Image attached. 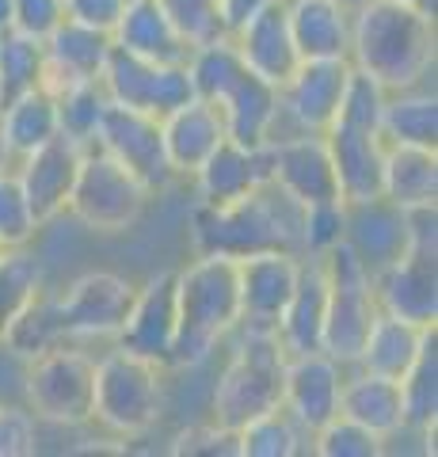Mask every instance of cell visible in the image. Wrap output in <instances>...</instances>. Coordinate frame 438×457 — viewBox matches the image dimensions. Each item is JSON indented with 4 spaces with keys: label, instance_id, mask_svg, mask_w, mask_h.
<instances>
[{
    "label": "cell",
    "instance_id": "7c38bea8",
    "mask_svg": "<svg viewBox=\"0 0 438 457\" xmlns=\"http://www.w3.org/2000/svg\"><path fill=\"white\" fill-rule=\"evenodd\" d=\"M100 84H103L111 104L157 114V119H164V114H172L176 107H183V104H191L194 99V84H191V73H187V62L183 65H164V62L134 57L126 50H111Z\"/></svg>",
    "mask_w": 438,
    "mask_h": 457
},
{
    "label": "cell",
    "instance_id": "74e56055",
    "mask_svg": "<svg viewBox=\"0 0 438 457\" xmlns=\"http://www.w3.org/2000/svg\"><path fill=\"white\" fill-rule=\"evenodd\" d=\"M42 73H46L42 38L23 35L16 27L0 31V104L31 88H42Z\"/></svg>",
    "mask_w": 438,
    "mask_h": 457
},
{
    "label": "cell",
    "instance_id": "f546056e",
    "mask_svg": "<svg viewBox=\"0 0 438 457\" xmlns=\"http://www.w3.org/2000/svg\"><path fill=\"white\" fill-rule=\"evenodd\" d=\"M431 336H434V328H423V324H412V320L389 317V312L377 309V317L370 324V332H366V343H362L355 366L370 370V374L401 381L404 370L416 362V354L423 351V343H427Z\"/></svg>",
    "mask_w": 438,
    "mask_h": 457
},
{
    "label": "cell",
    "instance_id": "7a4b0ae2",
    "mask_svg": "<svg viewBox=\"0 0 438 457\" xmlns=\"http://www.w3.org/2000/svg\"><path fill=\"white\" fill-rule=\"evenodd\" d=\"M302 213L305 206L298 198L267 179L236 203H199L191 213V245L202 255H229V260H244L256 252L302 255Z\"/></svg>",
    "mask_w": 438,
    "mask_h": 457
},
{
    "label": "cell",
    "instance_id": "681fc988",
    "mask_svg": "<svg viewBox=\"0 0 438 457\" xmlns=\"http://www.w3.org/2000/svg\"><path fill=\"white\" fill-rule=\"evenodd\" d=\"M282 4V0H221V20H225V31H236L244 20H252L256 12Z\"/></svg>",
    "mask_w": 438,
    "mask_h": 457
},
{
    "label": "cell",
    "instance_id": "8992f818",
    "mask_svg": "<svg viewBox=\"0 0 438 457\" xmlns=\"http://www.w3.org/2000/svg\"><path fill=\"white\" fill-rule=\"evenodd\" d=\"M168 400V370L134 351L111 347L95 359L92 423L111 438H141L161 423Z\"/></svg>",
    "mask_w": 438,
    "mask_h": 457
},
{
    "label": "cell",
    "instance_id": "5bb4252c",
    "mask_svg": "<svg viewBox=\"0 0 438 457\" xmlns=\"http://www.w3.org/2000/svg\"><path fill=\"white\" fill-rule=\"evenodd\" d=\"M377 309L423 328L438 324V248H412L374 270Z\"/></svg>",
    "mask_w": 438,
    "mask_h": 457
},
{
    "label": "cell",
    "instance_id": "9a60e30c",
    "mask_svg": "<svg viewBox=\"0 0 438 457\" xmlns=\"http://www.w3.org/2000/svg\"><path fill=\"white\" fill-rule=\"evenodd\" d=\"M115 347L134 351L141 359L164 366L172 374V347H176V270L153 275L137 286L134 305L126 312Z\"/></svg>",
    "mask_w": 438,
    "mask_h": 457
},
{
    "label": "cell",
    "instance_id": "ab89813d",
    "mask_svg": "<svg viewBox=\"0 0 438 457\" xmlns=\"http://www.w3.org/2000/svg\"><path fill=\"white\" fill-rule=\"evenodd\" d=\"M385 104H389V88H385V84L351 65L347 69V80H343V92H339L335 122L359 126V130H377L381 134V114H385Z\"/></svg>",
    "mask_w": 438,
    "mask_h": 457
},
{
    "label": "cell",
    "instance_id": "484cf974",
    "mask_svg": "<svg viewBox=\"0 0 438 457\" xmlns=\"http://www.w3.org/2000/svg\"><path fill=\"white\" fill-rule=\"evenodd\" d=\"M343 245L370 270L389 267L393 260H401L408 252V213L401 206H393L389 198L347 206Z\"/></svg>",
    "mask_w": 438,
    "mask_h": 457
},
{
    "label": "cell",
    "instance_id": "f907efd6",
    "mask_svg": "<svg viewBox=\"0 0 438 457\" xmlns=\"http://www.w3.org/2000/svg\"><path fill=\"white\" fill-rule=\"evenodd\" d=\"M12 164H16V156H12L8 141H4V130H0V176H4V171H12Z\"/></svg>",
    "mask_w": 438,
    "mask_h": 457
},
{
    "label": "cell",
    "instance_id": "277c9868",
    "mask_svg": "<svg viewBox=\"0 0 438 457\" xmlns=\"http://www.w3.org/2000/svg\"><path fill=\"white\" fill-rule=\"evenodd\" d=\"M187 73L194 84V96L218 107L225 122V137L240 145H267L278 126V88L260 80L240 62L229 35L206 46H194L187 54Z\"/></svg>",
    "mask_w": 438,
    "mask_h": 457
},
{
    "label": "cell",
    "instance_id": "816d5d0a",
    "mask_svg": "<svg viewBox=\"0 0 438 457\" xmlns=\"http://www.w3.org/2000/svg\"><path fill=\"white\" fill-rule=\"evenodd\" d=\"M12 27V0H0V31Z\"/></svg>",
    "mask_w": 438,
    "mask_h": 457
},
{
    "label": "cell",
    "instance_id": "4fadbf2b",
    "mask_svg": "<svg viewBox=\"0 0 438 457\" xmlns=\"http://www.w3.org/2000/svg\"><path fill=\"white\" fill-rule=\"evenodd\" d=\"M347 69L351 62H298V69L278 84L275 137L328 130L339 111V92H343Z\"/></svg>",
    "mask_w": 438,
    "mask_h": 457
},
{
    "label": "cell",
    "instance_id": "f35d334b",
    "mask_svg": "<svg viewBox=\"0 0 438 457\" xmlns=\"http://www.w3.org/2000/svg\"><path fill=\"white\" fill-rule=\"evenodd\" d=\"M58 99V126H62V137L73 141L80 149H92L95 141V130L103 122V111H107V92L103 84H73V88H62L54 92Z\"/></svg>",
    "mask_w": 438,
    "mask_h": 457
},
{
    "label": "cell",
    "instance_id": "d6986e66",
    "mask_svg": "<svg viewBox=\"0 0 438 457\" xmlns=\"http://www.w3.org/2000/svg\"><path fill=\"white\" fill-rule=\"evenodd\" d=\"M80 156H84L80 145H73V141H65V137H54L50 145L27 153L12 164L27 203H31L35 218L42 225L58 221L69 210V195H73V183L80 171Z\"/></svg>",
    "mask_w": 438,
    "mask_h": 457
},
{
    "label": "cell",
    "instance_id": "d6a6232c",
    "mask_svg": "<svg viewBox=\"0 0 438 457\" xmlns=\"http://www.w3.org/2000/svg\"><path fill=\"white\" fill-rule=\"evenodd\" d=\"M381 137L385 145H423L438 149V96L427 84L389 92L381 114Z\"/></svg>",
    "mask_w": 438,
    "mask_h": 457
},
{
    "label": "cell",
    "instance_id": "8d00e7d4",
    "mask_svg": "<svg viewBox=\"0 0 438 457\" xmlns=\"http://www.w3.org/2000/svg\"><path fill=\"white\" fill-rule=\"evenodd\" d=\"M38 290H46V263H42L35 245L0 252V343Z\"/></svg>",
    "mask_w": 438,
    "mask_h": 457
},
{
    "label": "cell",
    "instance_id": "30bf717a",
    "mask_svg": "<svg viewBox=\"0 0 438 457\" xmlns=\"http://www.w3.org/2000/svg\"><path fill=\"white\" fill-rule=\"evenodd\" d=\"M137 282L119 270H84L58 290V309L69 343H103L122 332L126 312L134 305Z\"/></svg>",
    "mask_w": 438,
    "mask_h": 457
},
{
    "label": "cell",
    "instance_id": "44dd1931",
    "mask_svg": "<svg viewBox=\"0 0 438 457\" xmlns=\"http://www.w3.org/2000/svg\"><path fill=\"white\" fill-rule=\"evenodd\" d=\"M111 50H115L111 35L80 27L73 20H62L42 38V62H46L42 88L62 92V88H73V84H95L103 77Z\"/></svg>",
    "mask_w": 438,
    "mask_h": 457
},
{
    "label": "cell",
    "instance_id": "5b68a950",
    "mask_svg": "<svg viewBox=\"0 0 438 457\" xmlns=\"http://www.w3.org/2000/svg\"><path fill=\"white\" fill-rule=\"evenodd\" d=\"M229 343L233 351L214 381V396H210V420L240 431L248 420L282 404V378H286L290 354L282 351L278 336L263 332V328H236Z\"/></svg>",
    "mask_w": 438,
    "mask_h": 457
},
{
    "label": "cell",
    "instance_id": "bcb514c9",
    "mask_svg": "<svg viewBox=\"0 0 438 457\" xmlns=\"http://www.w3.org/2000/svg\"><path fill=\"white\" fill-rule=\"evenodd\" d=\"M38 420L27 404L0 400V457H35L38 453Z\"/></svg>",
    "mask_w": 438,
    "mask_h": 457
},
{
    "label": "cell",
    "instance_id": "c3c4849f",
    "mask_svg": "<svg viewBox=\"0 0 438 457\" xmlns=\"http://www.w3.org/2000/svg\"><path fill=\"white\" fill-rule=\"evenodd\" d=\"M62 4H65V20L111 35L126 8V0H62Z\"/></svg>",
    "mask_w": 438,
    "mask_h": 457
},
{
    "label": "cell",
    "instance_id": "b9f144b4",
    "mask_svg": "<svg viewBox=\"0 0 438 457\" xmlns=\"http://www.w3.org/2000/svg\"><path fill=\"white\" fill-rule=\"evenodd\" d=\"M38 233L42 221L35 218L31 203H27L16 171H4L0 176V248H27L35 245Z\"/></svg>",
    "mask_w": 438,
    "mask_h": 457
},
{
    "label": "cell",
    "instance_id": "60d3db41",
    "mask_svg": "<svg viewBox=\"0 0 438 457\" xmlns=\"http://www.w3.org/2000/svg\"><path fill=\"white\" fill-rule=\"evenodd\" d=\"M161 8L191 50L229 35L221 20V0H161Z\"/></svg>",
    "mask_w": 438,
    "mask_h": 457
},
{
    "label": "cell",
    "instance_id": "603a6c76",
    "mask_svg": "<svg viewBox=\"0 0 438 457\" xmlns=\"http://www.w3.org/2000/svg\"><path fill=\"white\" fill-rule=\"evenodd\" d=\"M229 42L236 46L240 62H244L260 80L275 84V88L302 62L298 46H293V35H290V23H286V0L256 12L252 20H244L236 31H229Z\"/></svg>",
    "mask_w": 438,
    "mask_h": 457
},
{
    "label": "cell",
    "instance_id": "f6af8a7d",
    "mask_svg": "<svg viewBox=\"0 0 438 457\" xmlns=\"http://www.w3.org/2000/svg\"><path fill=\"white\" fill-rule=\"evenodd\" d=\"M168 450L176 457H240L236 453V431H229V427H221L214 420L183 427Z\"/></svg>",
    "mask_w": 438,
    "mask_h": 457
},
{
    "label": "cell",
    "instance_id": "836d02e7",
    "mask_svg": "<svg viewBox=\"0 0 438 457\" xmlns=\"http://www.w3.org/2000/svg\"><path fill=\"white\" fill-rule=\"evenodd\" d=\"M65 339V324H62V309H58V290H38L31 302L23 305V312L16 320H12L8 336H4V347L8 354H16V359L31 362L38 354H46L50 347H62Z\"/></svg>",
    "mask_w": 438,
    "mask_h": 457
},
{
    "label": "cell",
    "instance_id": "52a82bcc",
    "mask_svg": "<svg viewBox=\"0 0 438 457\" xmlns=\"http://www.w3.org/2000/svg\"><path fill=\"white\" fill-rule=\"evenodd\" d=\"M149 198H153L149 187L134 171H126L119 161H111L100 149H84L65 213L77 218L84 228H92V233L119 237L137 225Z\"/></svg>",
    "mask_w": 438,
    "mask_h": 457
},
{
    "label": "cell",
    "instance_id": "db71d44e",
    "mask_svg": "<svg viewBox=\"0 0 438 457\" xmlns=\"http://www.w3.org/2000/svg\"><path fill=\"white\" fill-rule=\"evenodd\" d=\"M339 4H347V8H351V12H355V8H359V4H366V0H339Z\"/></svg>",
    "mask_w": 438,
    "mask_h": 457
},
{
    "label": "cell",
    "instance_id": "ba28073f",
    "mask_svg": "<svg viewBox=\"0 0 438 457\" xmlns=\"http://www.w3.org/2000/svg\"><path fill=\"white\" fill-rule=\"evenodd\" d=\"M92 385L95 359L77 343H62L27 362L23 396L38 423L50 427H88L92 423Z\"/></svg>",
    "mask_w": 438,
    "mask_h": 457
},
{
    "label": "cell",
    "instance_id": "ee69618b",
    "mask_svg": "<svg viewBox=\"0 0 438 457\" xmlns=\"http://www.w3.org/2000/svg\"><path fill=\"white\" fill-rule=\"evenodd\" d=\"M347 233V203L343 198H328V203H313L302 213V255H328L335 245H343Z\"/></svg>",
    "mask_w": 438,
    "mask_h": 457
},
{
    "label": "cell",
    "instance_id": "d4e9b609",
    "mask_svg": "<svg viewBox=\"0 0 438 457\" xmlns=\"http://www.w3.org/2000/svg\"><path fill=\"white\" fill-rule=\"evenodd\" d=\"M355 12L339 0H286V23L302 62H347Z\"/></svg>",
    "mask_w": 438,
    "mask_h": 457
},
{
    "label": "cell",
    "instance_id": "e575fe53",
    "mask_svg": "<svg viewBox=\"0 0 438 457\" xmlns=\"http://www.w3.org/2000/svg\"><path fill=\"white\" fill-rule=\"evenodd\" d=\"M397 385H401V404H404V431L434 438V423H438V351H434V336L423 343L416 362L404 370V378Z\"/></svg>",
    "mask_w": 438,
    "mask_h": 457
},
{
    "label": "cell",
    "instance_id": "4dcf8cb0",
    "mask_svg": "<svg viewBox=\"0 0 438 457\" xmlns=\"http://www.w3.org/2000/svg\"><path fill=\"white\" fill-rule=\"evenodd\" d=\"M381 198H389L401 210L438 206V149L389 145L385 176H381Z\"/></svg>",
    "mask_w": 438,
    "mask_h": 457
},
{
    "label": "cell",
    "instance_id": "7402d4cb",
    "mask_svg": "<svg viewBox=\"0 0 438 457\" xmlns=\"http://www.w3.org/2000/svg\"><path fill=\"white\" fill-rule=\"evenodd\" d=\"M187 179L194 183L199 203L225 206L271 179V156H267V145H240V141L225 137Z\"/></svg>",
    "mask_w": 438,
    "mask_h": 457
},
{
    "label": "cell",
    "instance_id": "4316f807",
    "mask_svg": "<svg viewBox=\"0 0 438 457\" xmlns=\"http://www.w3.org/2000/svg\"><path fill=\"white\" fill-rule=\"evenodd\" d=\"M339 416L366 427L381 442L404 431V404H401V385L393 378L370 374L362 366H347L343 393H339Z\"/></svg>",
    "mask_w": 438,
    "mask_h": 457
},
{
    "label": "cell",
    "instance_id": "cb8c5ba5",
    "mask_svg": "<svg viewBox=\"0 0 438 457\" xmlns=\"http://www.w3.org/2000/svg\"><path fill=\"white\" fill-rule=\"evenodd\" d=\"M324 312H328V270L320 255H302L298 286L278 317L275 336L286 354H313L324 343Z\"/></svg>",
    "mask_w": 438,
    "mask_h": 457
},
{
    "label": "cell",
    "instance_id": "f5cc1de1",
    "mask_svg": "<svg viewBox=\"0 0 438 457\" xmlns=\"http://www.w3.org/2000/svg\"><path fill=\"white\" fill-rule=\"evenodd\" d=\"M401 4H416V8H427V12H434V0H401Z\"/></svg>",
    "mask_w": 438,
    "mask_h": 457
},
{
    "label": "cell",
    "instance_id": "f1b7e54d",
    "mask_svg": "<svg viewBox=\"0 0 438 457\" xmlns=\"http://www.w3.org/2000/svg\"><path fill=\"white\" fill-rule=\"evenodd\" d=\"M115 50H126L145 62H164V65H183L191 46L179 38L172 20L164 16L161 0H126L122 16L111 31Z\"/></svg>",
    "mask_w": 438,
    "mask_h": 457
},
{
    "label": "cell",
    "instance_id": "83f0119b",
    "mask_svg": "<svg viewBox=\"0 0 438 457\" xmlns=\"http://www.w3.org/2000/svg\"><path fill=\"white\" fill-rule=\"evenodd\" d=\"M161 134H164V153H168V164H172L176 179H187L225 141V122H221L218 107H210L206 99L194 96L191 104L164 114Z\"/></svg>",
    "mask_w": 438,
    "mask_h": 457
},
{
    "label": "cell",
    "instance_id": "1f68e13d",
    "mask_svg": "<svg viewBox=\"0 0 438 457\" xmlns=\"http://www.w3.org/2000/svg\"><path fill=\"white\" fill-rule=\"evenodd\" d=\"M0 130H4V141L16 161L42 145H50L54 137H62L58 99L46 88H31L23 96L4 99V104H0Z\"/></svg>",
    "mask_w": 438,
    "mask_h": 457
},
{
    "label": "cell",
    "instance_id": "7dc6e473",
    "mask_svg": "<svg viewBox=\"0 0 438 457\" xmlns=\"http://www.w3.org/2000/svg\"><path fill=\"white\" fill-rule=\"evenodd\" d=\"M65 20L62 0H12V27L31 38H46Z\"/></svg>",
    "mask_w": 438,
    "mask_h": 457
},
{
    "label": "cell",
    "instance_id": "8fae6325",
    "mask_svg": "<svg viewBox=\"0 0 438 457\" xmlns=\"http://www.w3.org/2000/svg\"><path fill=\"white\" fill-rule=\"evenodd\" d=\"M92 149L107 153L111 161H119L126 171H134L149 187V195H161L168 183L176 179L172 164H168V153H164V134H161L157 114L107 104Z\"/></svg>",
    "mask_w": 438,
    "mask_h": 457
},
{
    "label": "cell",
    "instance_id": "9c48e42d",
    "mask_svg": "<svg viewBox=\"0 0 438 457\" xmlns=\"http://www.w3.org/2000/svg\"><path fill=\"white\" fill-rule=\"evenodd\" d=\"M324 260L328 270V312H324V343L320 351L332 354L335 362L355 366L366 332L377 317L374 297V270L366 267L347 245H335Z\"/></svg>",
    "mask_w": 438,
    "mask_h": 457
},
{
    "label": "cell",
    "instance_id": "2e32d148",
    "mask_svg": "<svg viewBox=\"0 0 438 457\" xmlns=\"http://www.w3.org/2000/svg\"><path fill=\"white\" fill-rule=\"evenodd\" d=\"M302 255L298 252H256L236 260V290H240V324L275 332L293 286H298Z\"/></svg>",
    "mask_w": 438,
    "mask_h": 457
},
{
    "label": "cell",
    "instance_id": "e0dca14e",
    "mask_svg": "<svg viewBox=\"0 0 438 457\" xmlns=\"http://www.w3.org/2000/svg\"><path fill=\"white\" fill-rule=\"evenodd\" d=\"M347 366L332 354H290L286 378H282V408L298 420L309 435L339 416V393H343Z\"/></svg>",
    "mask_w": 438,
    "mask_h": 457
},
{
    "label": "cell",
    "instance_id": "3957f363",
    "mask_svg": "<svg viewBox=\"0 0 438 457\" xmlns=\"http://www.w3.org/2000/svg\"><path fill=\"white\" fill-rule=\"evenodd\" d=\"M236 324H240L236 260L194 252V260L176 270L172 370L206 366L229 343Z\"/></svg>",
    "mask_w": 438,
    "mask_h": 457
},
{
    "label": "cell",
    "instance_id": "ac0fdd59",
    "mask_svg": "<svg viewBox=\"0 0 438 457\" xmlns=\"http://www.w3.org/2000/svg\"><path fill=\"white\" fill-rule=\"evenodd\" d=\"M267 156H271V183H278V187L298 198L302 206L339 198L332 153H328L324 134L275 137V141H267Z\"/></svg>",
    "mask_w": 438,
    "mask_h": 457
},
{
    "label": "cell",
    "instance_id": "d590c367",
    "mask_svg": "<svg viewBox=\"0 0 438 457\" xmlns=\"http://www.w3.org/2000/svg\"><path fill=\"white\" fill-rule=\"evenodd\" d=\"M309 446H313V435L282 404L263 411L256 420H248L236 431L240 457H298V453H309Z\"/></svg>",
    "mask_w": 438,
    "mask_h": 457
},
{
    "label": "cell",
    "instance_id": "11a10c76",
    "mask_svg": "<svg viewBox=\"0 0 438 457\" xmlns=\"http://www.w3.org/2000/svg\"><path fill=\"white\" fill-rule=\"evenodd\" d=\"M0 252H4V248H0Z\"/></svg>",
    "mask_w": 438,
    "mask_h": 457
},
{
    "label": "cell",
    "instance_id": "ffe728a7",
    "mask_svg": "<svg viewBox=\"0 0 438 457\" xmlns=\"http://www.w3.org/2000/svg\"><path fill=\"white\" fill-rule=\"evenodd\" d=\"M332 153V171H335V187L339 198L347 206L374 203L381 198V176H385V137L377 130H359V126L332 122L324 130Z\"/></svg>",
    "mask_w": 438,
    "mask_h": 457
},
{
    "label": "cell",
    "instance_id": "7bdbcfd3",
    "mask_svg": "<svg viewBox=\"0 0 438 457\" xmlns=\"http://www.w3.org/2000/svg\"><path fill=\"white\" fill-rule=\"evenodd\" d=\"M309 453H317V457H377V453H385V442L370 435L366 427L351 423L347 416H335L313 431Z\"/></svg>",
    "mask_w": 438,
    "mask_h": 457
},
{
    "label": "cell",
    "instance_id": "6da1fadb",
    "mask_svg": "<svg viewBox=\"0 0 438 457\" xmlns=\"http://www.w3.org/2000/svg\"><path fill=\"white\" fill-rule=\"evenodd\" d=\"M438 57L434 12L401 0H366L351 20L347 62L377 77L389 92L427 84Z\"/></svg>",
    "mask_w": 438,
    "mask_h": 457
}]
</instances>
